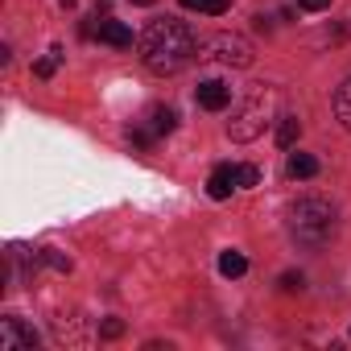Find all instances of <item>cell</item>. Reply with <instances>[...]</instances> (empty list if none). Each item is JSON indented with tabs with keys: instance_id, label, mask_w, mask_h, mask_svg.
Returning a JSON list of instances; mask_svg holds the SVG:
<instances>
[{
	"instance_id": "cell-1",
	"label": "cell",
	"mask_w": 351,
	"mask_h": 351,
	"mask_svg": "<svg viewBox=\"0 0 351 351\" xmlns=\"http://www.w3.org/2000/svg\"><path fill=\"white\" fill-rule=\"evenodd\" d=\"M136 50H141V62L153 75H178V71H186L195 62L199 38L191 34L186 21L161 17V21H149V29L136 38Z\"/></svg>"
},
{
	"instance_id": "cell-2",
	"label": "cell",
	"mask_w": 351,
	"mask_h": 351,
	"mask_svg": "<svg viewBox=\"0 0 351 351\" xmlns=\"http://www.w3.org/2000/svg\"><path fill=\"white\" fill-rule=\"evenodd\" d=\"M289 232L306 248H322L335 236V207L322 195H306L289 207Z\"/></svg>"
},
{
	"instance_id": "cell-3",
	"label": "cell",
	"mask_w": 351,
	"mask_h": 351,
	"mask_svg": "<svg viewBox=\"0 0 351 351\" xmlns=\"http://www.w3.org/2000/svg\"><path fill=\"white\" fill-rule=\"evenodd\" d=\"M269 112H273V91L269 87H256L252 95H244V104L232 112L228 120V136L232 141H256L269 124Z\"/></svg>"
},
{
	"instance_id": "cell-4",
	"label": "cell",
	"mask_w": 351,
	"mask_h": 351,
	"mask_svg": "<svg viewBox=\"0 0 351 351\" xmlns=\"http://www.w3.org/2000/svg\"><path fill=\"white\" fill-rule=\"evenodd\" d=\"M203 50V58H215L223 66H252V42L244 34H211Z\"/></svg>"
},
{
	"instance_id": "cell-5",
	"label": "cell",
	"mask_w": 351,
	"mask_h": 351,
	"mask_svg": "<svg viewBox=\"0 0 351 351\" xmlns=\"http://www.w3.org/2000/svg\"><path fill=\"white\" fill-rule=\"evenodd\" d=\"M0 347L5 351H34L38 347V330L21 318H0Z\"/></svg>"
},
{
	"instance_id": "cell-6",
	"label": "cell",
	"mask_w": 351,
	"mask_h": 351,
	"mask_svg": "<svg viewBox=\"0 0 351 351\" xmlns=\"http://www.w3.org/2000/svg\"><path fill=\"white\" fill-rule=\"evenodd\" d=\"M195 99H199V108H203V112H223V108L232 104V87H228V83H219V79H207V83H199Z\"/></svg>"
},
{
	"instance_id": "cell-7",
	"label": "cell",
	"mask_w": 351,
	"mask_h": 351,
	"mask_svg": "<svg viewBox=\"0 0 351 351\" xmlns=\"http://www.w3.org/2000/svg\"><path fill=\"white\" fill-rule=\"evenodd\" d=\"M104 46H116V50H128L132 46V29L124 25V21H116V17H99V25L91 29Z\"/></svg>"
},
{
	"instance_id": "cell-8",
	"label": "cell",
	"mask_w": 351,
	"mask_h": 351,
	"mask_svg": "<svg viewBox=\"0 0 351 351\" xmlns=\"http://www.w3.org/2000/svg\"><path fill=\"white\" fill-rule=\"evenodd\" d=\"M232 191H236V165H215V173L207 178V195L215 203H223V199H232Z\"/></svg>"
},
{
	"instance_id": "cell-9",
	"label": "cell",
	"mask_w": 351,
	"mask_h": 351,
	"mask_svg": "<svg viewBox=\"0 0 351 351\" xmlns=\"http://www.w3.org/2000/svg\"><path fill=\"white\" fill-rule=\"evenodd\" d=\"M335 120L351 132V79H343V83L335 87Z\"/></svg>"
},
{
	"instance_id": "cell-10",
	"label": "cell",
	"mask_w": 351,
	"mask_h": 351,
	"mask_svg": "<svg viewBox=\"0 0 351 351\" xmlns=\"http://www.w3.org/2000/svg\"><path fill=\"white\" fill-rule=\"evenodd\" d=\"M157 136H169L173 128H178V112H173V108H153L149 112V120H145Z\"/></svg>"
},
{
	"instance_id": "cell-11",
	"label": "cell",
	"mask_w": 351,
	"mask_h": 351,
	"mask_svg": "<svg viewBox=\"0 0 351 351\" xmlns=\"http://www.w3.org/2000/svg\"><path fill=\"white\" fill-rule=\"evenodd\" d=\"M298 136H302V120H298V116H277V145L289 149Z\"/></svg>"
},
{
	"instance_id": "cell-12",
	"label": "cell",
	"mask_w": 351,
	"mask_h": 351,
	"mask_svg": "<svg viewBox=\"0 0 351 351\" xmlns=\"http://www.w3.org/2000/svg\"><path fill=\"white\" fill-rule=\"evenodd\" d=\"M314 173H318V157H310V153L289 157V178H314Z\"/></svg>"
},
{
	"instance_id": "cell-13",
	"label": "cell",
	"mask_w": 351,
	"mask_h": 351,
	"mask_svg": "<svg viewBox=\"0 0 351 351\" xmlns=\"http://www.w3.org/2000/svg\"><path fill=\"white\" fill-rule=\"evenodd\" d=\"M219 273H223V277H244V273H248L244 252H223V256H219Z\"/></svg>"
},
{
	"instance_id": "cell-14",
	"label": "cell",
	"mask_w": 351,
	"mask_h": 351,
	"mask_svg": "<svg viewBox=\"0 0 351 351\" xmlns=\"http://www.w3.org/2000/svg\"><path fill=\"white\" fill-rule=\"evenodd\" d=\"M182 9L207 13V17H223V13H228V0H182Z\"/></svg>"
},
{
	"instance_id": "cell-15",
	"label": "cell",
	"mask_w": 351,
	"mask_h": 351,
	"mask_svg": "<svg viewBox=\"0 0 351 351\" xmlns=\"http://www.w3.org/2000/svg\"><path fill=\"white\" fill-rule=\"evenodd\" d=\"M38 261H42V265H50L54 273H71V265H75V261H71L66 252H58V248H42V252H38Z\"/></svg>"
},
{
	"instance_id": "cell-16",
	"label": "cell",
	"mask_w": 351,
	"mask_h": 351,
	"mask_svg": "<svg viewBox=\"0 0 351 351\" xmlns=\"http://www.w3.org/2000/svg\"><path fill=\"white\" fill-rule=\"evenodd\" d=\"M58 62H62V50L54 46V50H50V58H42V62H34V75H38V79H54V71H58Z\"/></svg>"
},
{
	"instance_id": "cell-17",
	"label": "cell",
	"mask_w": 351,
	"mask_h": 351,
	"mask_svg": "<svg viewBox=\"0 0 351 351\" xmlns=\"http://www.w3.org/2000/svg\"><path fill=\"white\" fill-rule=\"evenodd\" d=\"M256 182H261L256 165H236V186H256Z\"/></svg>"
},
{
	"instance_id": "cell-18",
	"label": "cell",
	"mask_w": 351,
	"mask_h": 351,
	"mask_svg": "<svg viewBox=\"0 0 351 351\" xmlns=\"http://www.w3.org/2000/svg\"><path fill=\"white\" fill-rule=\"evenodd\" d=\"M99 335H104V339H120V335H124V322H120V318H104V322H99Z\"/></svg>"
},
{
	"instance_id": "cell-19",
	"label": "cell",
	"mask_w": 351,
	"mask_h": 351,
	"mask_svg": "<svg viewBox=\"0 0 351 351\" xmlns=\"http://www.w3.org/2000/svg\"><path fill=\"white\" fill-rule=\"evenodd\" d=\"M302 285H306L302 273H281V289H285V293H293V289H302Z\"/></svg>"
},
{
	"instance_id": "cell-20",
	"label": "cell",
	"mask_w": 351,
	"mask_h": 351,
	"mask_svg": "<svg viewBox=\"0 0 351 351\" xmlns=\"http://www.w3.org/2000/svg\"><path fill=\"white\" fill-rule=\"evenodd\" d=\"M298 5H302L306 13H322V9H330V0H298Z\"/></svg>"
},
{
	"instance_id": "cell-21",
	"label": "cell",
	"mask_w": 351,
	"mask_h": 351,
	"mask_svg": "<svg viewBox=\"0 0 351 351\" xmlns=\"http://www.w3.org/2000/svg\"><path fill=\"white\" fill-rule=\"evenodd\" d=\"M132 5H153V0H132Z\"/></svg>"
}]
</instances>
